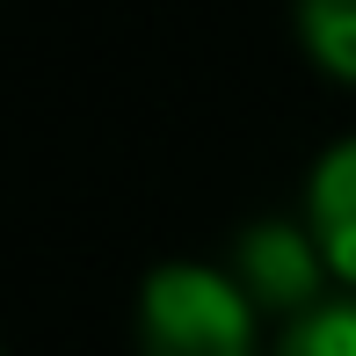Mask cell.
<instances>
[{
	"instance_id": "obj_5",
	"label": "cell",
	"mask_w": 356,
	"mask_h": 356,
	"mask_svg": "<svg viewBox=\"0 0 356 356\" xmlns=\"http://www.w3.org/2000/svg\"><path fill=\"white\" fill-rule=\"evenodd\" d=\"M269 356H356V298H327L320 313L291 320Z\"/></svg>"
},
{
	"instance_id": "obj_1",
	"label": "cell",
	"mask_w": 356,
	"mask_h": 356,
	"mask_svg": "<svg viewBox=\"0 0 356 356\" xmlns=\"http://www.w3.org/2000/svg\"><path fill=\"white\" fill-rule=\"evenodd\" d=\"M145 356H262V313L218 262H160L138 291Z\"/></svg>"
},
{
	"instance_id": "obj_4",
	"label": "cell",
	"mask_w": 356,
	"mask_h": 356,
	"mask_svg": "<svg viewBox=\"0 0 356 356\" xmlns=\"http://www.w3.org/2000/svg\"><path fill=\"white\" fill-rule=\"evenodd\" d=\"M298 37L313 51L320 73L356 80V0H305L298 8Z\"/></svg>"
},
{
	"instance_id": "obj_3",
	"label": "cell",
	"mask_w": 356,
	"mask_h": 356,
	"mask_svg": "<svg viewBox=\"0 0 356 356\" xmlns=\"http://www.w3.org/2000/svg\"><path fill=\"white\" fill-rule=\"evenodd\" d=\"M305 233L320 240L334 277L356 284V138L320 153L313 182H305Z\"/></svg>"
},
{
	"instance_id": "obj_2",
	"label": "cell",
	"mask_w": 356,
	"mask_h": 356,
	"mask_svg": "<svg viewBox=\"0 0 356 356\" xmlns=\"http://www.w3.org/2000/svg\"><path fill=\"white\" fill-rule=\"evenodd\" d=\"M233 284L254 298V313H277V320H305V313H320V284L334 277L327 269V254H320V240L305 233V225H291V218H262V225H248V233L233 240Z\"/></svg>"
}]
</instances>
